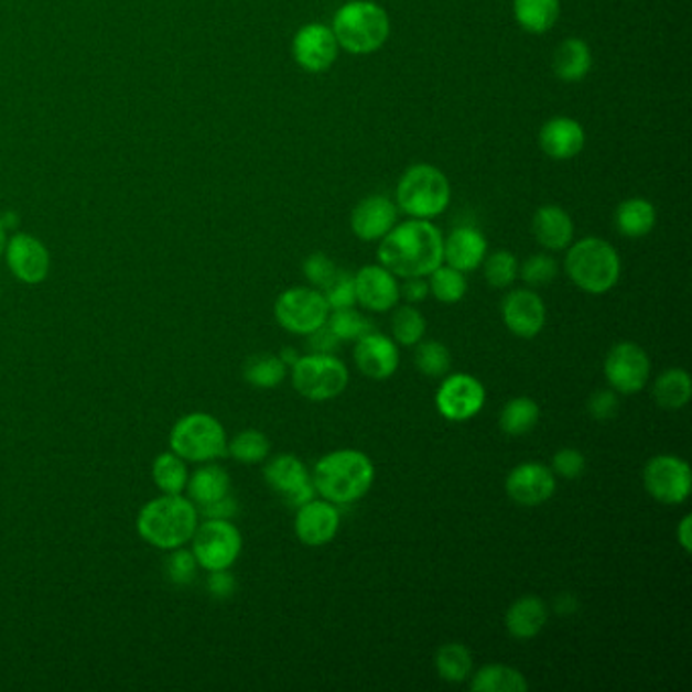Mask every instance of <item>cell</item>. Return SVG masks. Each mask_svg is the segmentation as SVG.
Wrapping results in <instances>:
<instances>
[{"label":"cell","instance_id":"6da1fadb","mask_svg":"<svg viewBox=\"0 0 692 692\" xmlns=\"http://www.w3.org/2000/svg\"><path fill=\"white\" fill-rule=\"evenodd\" d=\"M443 234L429 219H414L394 226L378 248V260L400 279L429 277L443 264Z\"/></svg>","mask_w":692,"mask_h":692},{"label":"cell","instance_id":"7a4b0ae2","mask_svg":"<svg viewBox=\"0 0 692 692\" xmlns=\"http://www.w3.org/2000/svg\"><path fill=\"white\" fill-rule=\"evenodd\" d=\"M197 525V506L181 494H163L144 504L137 516L141 539L161 551H173L192 542Z\"/></svg>","mask_w":692,"mask_h":692},{"label":"cell","instance_id":"3957f363","mask_svg":"<svg viewBox=\"0 0 692 692\" xmlns=\"http://www.w3.org/2000/svg\"><path fill=\"white\" fill-rule=\"evenodd\" d=\"M374 477L376 469L366 453L339 450L315 463L311 482L323 500L334 501L335 506H346L370 491Z\"/></svg>","mask_w":692,"mask_h":692},{"label":"cell","instance_id":"277c9868","mask_svg":"<svg viewBox=\"0 0 692 692\" xmlns=\"http://www.w3.org/2000/svg\"><path fill=\"white\" fill-rule=\"evenodd\" d=\"M564 270L581 291L605 295L619 281L621 260L612 244L602 238H583L566 252Z\"/></svg>","mask_w":692,"mask_h":692},{"label":"cell","instance_id":"5b68a950","mask_svg":"<svg viewBox=\"0 0 692 692\" xmlns=\"http://www.w3.org/2000/svg\"><path fill=\"white\" fill-rule=\"evenodd\" d=\"M335 41L354 55L378 52L390 35V19L382 7L370 0H354L335 13Z\"/></svg>","mask_w":692,"mask_h":692},{"label":"cell","instance_id":"8992f818","mask_svg":"<svg viewBox=\"0 0 692 692\" xmlns=\"http://www.w3.org/2000/svg\"><path fill=\"white\" fill-rule=\"evenodd\" d=\"M397 202L411 218H436L450 206V180L433 165H412L398 181Z\"/></svg>","mask_w":692,"mask_h":692},{"label":"cell","instance_id":"52a82bcc","mask_svg":"<svg viewBox=\"0 0 692 692\" xmlns=\"http://www.w3.org/2000/svg\"><path fill=\"white\" fill-rule=\"evenodd\" d=\"M169 445L183 462L209 463L228 455L226 429L207 412H192L181 417L171 429Z\"/></svg>","mask_w":692,"mask_h":692},{"label":"cell","instance_id":"ba28073f","mask_svg":"<svg viewBox=\"0 0 692 692\" xmlns=\"http://www.w3.org/2000/svg\"><path fill=\"white\" fill-rule=\"evenodd\" d=\"M291 380L301 397L325 402L346 390L349 370L334 354H307L291 366Z\"/></svg>","mask_w":692,"mask_h":692},{"label":"cell","instance_id":"9c48e42d","mask_svg":"<svg viewBox=\"0 0 692 692\" xmlns=\"http://www.w3.org/2000/svg\"><path fill=\"white\" fill-rule=\"evenodd\" d=\"M329 305L320 289L295 286L274 301V317L282 329L291 334L309 335L327 323Z\"/></svg>","mask_w":692,"mask_h":692},{"label":"cell","instance_id":"30bf717a","mask_svg":"<svg viewBox=\"0 0 692 692\" xmlns=\"http://www.w3.org/2000/svg\"><path fill=\"white\" fill-rule=\"evenodd\" d=\"M192 552L197 564L206 571L230 569L242 552V534L230 520H206L204 525H197Z\"/></svg>","mask_w":692,"mask_h":692},{"label":"cell","instance_id":"8fae6325","mask_svg":"<svg viewBox=\"0 0 692 692\" xmlns=\"http://www.w3.org/2000/svg\"><path fill=\"white\" fill-rule=\"evenodd\" d=\"M644 486L660 504H682L691 496V465L677 455H656L644 467Z\"/></svg>","mask_w":692,"mask_h":692},{"label":"cell","instance_id":"7c38bea8","mask_svg":"<svg viewBox=\"0 0 692 692\" xmlns=\"http://www.w3.org/2000/svg\"><path fill=\"white\" fill-rule=\"evenodd\" d=\"M652 364L644 347L634 342H621L609 349L603 374L607 385L619 394H638L648 385Z\"/></svg>","mask_w":692,"mask_h":692},{"label":"cell","instance_id":"4fadbf2b","mask_svg":"<svg viewBox=\"0 0 692 692\" xmlns=\"http://www.w3.org/2000/svg\"><path fill=\"white\" fill-rule=\"evenodd\" d=\"M436 411L453 423L474 419L486 404V388L469 374H453L436 390Z\"/></svg>","mask_w":692,"mask_h":692},{"label":"cell","instance_id":"5bb4252c","mask_svg":"<svg viewBox=\"0 0 692 692\" xmlns=\"http://www.w3.org/2000/svg\"><path fill=\"white\" fill-rule=\"evenodd\" d=\"M4 257L14 279L25 284H39L50 277L52 270L50 250L31 234L19 231L11 240H7Z\"/></svg>","mask_w":692,"mask_h":692},{"label":"cell","instance_id":"9a60e30c","mask_svg":"<svg viewBox=\"0 0 692 692\" xmlns=\"http://www.w3.org/2000/svg\"><path fill=\"white\" fill-rule=\"evenodd\" d=\"M337 52L334 31L320 23L301 26L293 39V57L309 74L327 72L335 64Z\"/></svg>","mask_w":692,"mask_h":692},{"label":"cell","instance_id":"2e32d148","mask_svg":"<svg viewBox=\"0 0 692 692\" xmlns=\"http://www.w3.org/2000/svg\"><path fill=\"white\" fill-rule=\"evenodd\" d=\"M506 491L520 506H540L554 496L556 477L544 463H520L506 477Z\"/></svg>","mask_w":692,"mask_h":692},{"label":"cell","instance_id":"e0dca14e","mask_svg":"<svg viewBox=\"0 0 692 692\" xmlns=\"http://www.w3.org/2000/svg\"><path fill=\"white\" fill-rule=\"evenodd\" d=\"M501 317L506 327L520 339H532L544 329L547 307L539 293L518 289L504 299Z\"/></svg>","mask_w":692,"mask_h":692},{"label":"cell","instance_id":"ac0fdd59","mask_svg":"<svg viewBox=\"0 0 692 692\" xmlns=\"http://www.w3.org/2000/svg\"><path fill=\"white\" fill-rule=\"evenodd\" d=\"M339 522H342V516L334 501H307L301 508H296V539L307 547H323L335 539Z\"/></svg>","mask_w":692,"mask_h":692},{"label":"cell","instance_id":"d6986e66","mask_svg":"<svg viewBox=\"0 0 692 692\" xmlns=\"http://www.w3.org/2000/svg\"><path fill=\"white\" fill-rule=\"evenodd\" d=\"M356 301L374 313H385L397 307L400 299V284L397 277L382 264H370L358 270L354 277Z\"/></svg>","mask_w":692,"mask_h":692},{"label":"cell","instance_id":"ffe728a7","mask_svg":"<svg viewBox=\"0 0 692 692\" xmlns=\"http://www.w3.org/2000/svg\"><path fill=\"white\" fill-rule=\"evenodd\" d=\"M354 361L359 372L372 380H386L394 376L400 364V352L394 339L372 332L356 342Z\"/></svg>","mask_w":692,"mask_h":692},{"label":"cell","instance_id":"44dd1931","mask_svg":"<svg viewBox=\"0 0 692 692\" xmlns=\"http://www.w3.org/2000/svg\"><path fill=\"white\" fill-rule=\"evenodd\" d=\"M398 207L385 197L372 195L361 199L352 212V230L364 242L382 240L397 226Z\"/></svg>","mask_w":692,"mask_h":692},{"label":"cell","instance_id":"7402d4cb","mask_svg":"<svg viewBox=\"0 0 692 692\" xmlns=\"http://www.w3.org/2000/svg\"><path fill=\"white\" fill-rule=\"evenodd\" d=\"M540 149L556 161L577 156L585 147V130L569 116H554L540 129Z\"/></svg>","mask_w":692,"mask_h":692},{"label":"cell","instance_id":"603a6c76","mask_svg":"<svg viewBox=\"0 0 692 692\" xmlns=\"http://www.w3.org/2000/svg\"><path fill=\"white\" fill-rule=\"evenodd\" d=\"M486 255V236L472 226L455 228L450 238L443 240V262L462 272L479 269Z\"/></svg>","mask_w":692,"mask_h":692},{"label":"cell","instance_id":"cb8c5ba5","mask_svg":"<svg viewBox=\"0 0 692 692\" xmlns=\"http://www.w3.org/2000/svg\"><path fill=\"white\" fill-rule=\"evenodd\" d=\"M532 234L547 250H564L573 242L575 226L563 207L544 206L532 218Z\"/></svg>","mask_w":692,"mask_h":692},{"label":"cell","instance_id":"d4e9b609","mask_svg":"<svg viewBox=\"0 0 692 692\" xmlns=\"http://www.w3.org/2000/svg\"><path fill=\"white\" fill-rule=\"evenodd\" d=\"M549 621L547 603L537 595H525L510 605L506 614V628L516 640H532Z\"/></svg>","mask_w":692,"mask_h":692},{"label":"cell","instance_id":"484cf974","mask_svg":"<svg viewBox=\"0 0 692 692\" xmlns=\"http://www.w3.org/2000/svg\"><path fill=\"white\" fill-rule=\"evenodd\" d=\"M230 475L219 467L209 462L207 465H202L195 474L187 479V491H190V500L202 508L207 506L212 501L221 500L230 494Z\"/></svg>","mask_w":692,"mask_h":692},{"label":"cell","instance_id":"4316f807","mask_svg":"<svg viewBox=\"0 0 692 692\" xmlns=\"http://www.w3.org/2000/svg\"><path fill=\"white\" fill-rule=\"evenodd\" d=\"M593 65L590 45L577 37L564 39L552 57V69L563 82H581Z\"/></svg>","mask_w":692,"mask_h":692},{"label":"cell","instance_id":"83f0119b","mask_svg":"<svg viewBox=\"0 0 692 692\" xmlns=\"http://www.w3.org/2000/svg\"><path fill=\"white\" fill-rule=\"evenodd\" d=\"M656 226V207L644 197H631L616 209V228L626 238H644Z\"/></svg>","mask_w":692,"mask_h":692},{"label":"cell","instance_id":"f1b7e54d","mask_svg":"<svg viewBox=\"0 0 692 692\" xmlns=\"http://www.w3.org/2000/svg\"><path fill=\"white\" fill-rule=\"evenodd\" d=\"M264 479L274 491L286 498L311 482V475L295 455H279L264 467Z\"/></svg>","mask_w":692,"mask_h":692},{"label":"cell","instance_id":"f546056e","mask_svg":"<svg viewBox=\"0 0 692 692\" xmlns=\"http://www.w3.org/2000/svg\"><path fill=\"white\" fill-rule=\"evenodd\" d=\"M561 14L559 0H513V17L528 33H547L556 25Z\"/></svg>","mask_w":692,"mask_h":692},{"label":"cell","instance_id":"4dcf8cb0","mask_svg":"<svg viewBox=\"0 0 692 692\" xmlns=\"http://www.w3.org/2000/svg\"><path fill=\"white\" fill-rule=\"evenodd\" d=\"M692 397L691 374L680 368H670L660 374L655 382V398L658 407L667 411H679L689 404Z\"/></svg>","mask_w":692,"mask_h":692},{"label":"cell","instance_id":"1f68e13d","mask_svg":"<svg viewBox=\"0 0 692 692\" xmlns=\"http://www.w3.org/2000/svg\"><path fill=\"white\" fill-rule=\"evenodd\" d=\"M469 689L474 692H526L528 680L516 668L487 664L472 677Z\"/></svg>","mask_w":692,"mask_h":692},{"label":"cell","instance_id":"d6a6232c","mask_svg":"<svg viewBox=\"0 0 692 692\" xmlns=\"http://www.w3.org/2000/svg\"><path fill=\"white\" fill-rule=\"evenodd\" d=\"M540 407L528 397L512 398L501 409L500 429L508 436H525L539 424Z\"/></svg>","mask_w":692,"mask_h":692},{"label":"cell","instance_id":"836d02e7","mask_svg":"<svg viewBox=\"0 0 692 692\" xmlns=\"http://www.w3.org/2000/svg\"><path fill=\"white\" fill-rule=\"evenodd\" d=\"M435 667L439 677L447 682H465L472 677L474 658L472 652L463 644H445L439 648L435 656Z\"/></svg>","mask_w":692,"mask_h":692},{"label":"cell","instance_id":"e575fe53","mask_svg":"<svg viewBox=\"0 0 692 692\" xmlns=\"http://www.w3.org/2000/svg\"><path fill=\"white\" fill-rule=\"evenodd\" d=\"M286 370H289L286 364L279 356L260 354L244 364V378L255 388L270 390L282 385V380L286 378Z\"/></svg>","mask_w":692,"mask_h":692},{"label":"cell","instance_id":"d590c367","mask_svg":"<svg viewBox=\"0 0 692 692\" xmlns=\"http://www.w3.org/2000/svg\"><path fill=\"white\" fill-rule=\"evenodd\" d=\"M154 486L163 494H181L187 486V465L177 453H161L153 462Z\"/></svg>","mask_w":692,"mask_h":692},{"label":"cell","instance_id":"8d00e7d4","mask_svg":"<svg viewBox=\"0 0 692 692\" xmlns=\"http://www.w3.org/2000/svg\"><path fill=\"white\" fill-rule=\"evenodd\" d=\"M429 291L433 293L436 301L453 305L459 303L467 293V281L465 272L453 269L450 264H441L429 274Z\"/></svg>","mask_w":692,"mask_h":692},{"label":"cell","instance_id":"74e56055","mask_svg":"<svg viewBox=\"0 0 692 692\" xmlns=\"http://www.w3.org/2000/svg\"><path fill=\"white\" fill-rule=\"evenodd\" d=\"M327 327L337 335L339 342H358L364 335L376 332L372 321L364 317L354 307L329 311Z\"/></svg>","mask_w":692,"mask_h":692},{"label":"cell","instance_id":"f35d334b","mask_svg":"<svg viewBox=\"0 0 692 692\" xmlns=\"http://www.w3.org/2000/svg\"><path fill=\"white\" fill-rule=\"evenodd\" d=\"M270 441L257 429H246L228 443V455L240 463H260L269 457Z\"/></svg>","mask_w":692,"mask_h":692},{"label":"cell","instance_id":"ab89813d","mask_svg":"<svg viewBox=\"0 0 692 692\" xmlns=\"http://www.w3.org/2000/svg\"><path fill=\"white\" fill-rule=\"evenodd\" d=\"M424 332H426V321H424V315L419 309L404 305L394 313L392 335H394V342L400 346L411 347L421 344Z\"/></svg>","mask_w":692,"mask_h":692},{"label":"cell","instance_id":"60d3db41","mask_svg":"<svg viewBox=\"0 0 692 692\" xmlns=\"http://www.w3.org/2000/svg\"><path fill=\"white\" fill-rule=\"evenodd\" d=\"M484 277H486L487 284L494 286V289H506L510 286L516 277H518V260L513 257L512 252L508 250H498L494 255L484 258Z\"/></svg>","mask_w":692,"mask_h":692},{"label":"cell","instance_id":"b9f144b4","mask_svg":"<svg viewBox=\"0 0 692 692\" xmlns=\"http://www.w3.org/2000/svg\"><path fill=\"white\" fill-rule=\"evenodd\" d=\"M414 364L424 376L439 378V376L450 372V347L443 346L441 342H424L414 352Z\"/></svg>","mask_w":692,"mask_h":692},{"label":"cell","instance_id":"7bdbcfd3","mask_svg":"<svg viewBox=\"0 0 692 692\" xmlns=\"http://www.w3.org/2000/svg\"><path fill=\"white\" fill-rule=\"evenodd\" d=\"M169 552L171 554H169V559L165 561V573H167L169 581L173 585H177V587L192 585L193 579L197 577V569H199L195 554L192 551H187V549H183V547Z\"/></svg>","mask_w":692,"mask_h":692},{"label":"cell","instance_id":"ee69618b","mask_svg":"<svg viewBox=\"0 0 692 692\" xmlns=\"http://www.w3.org/2000/svg\"><path fill=\"white\" fill-rule=\"evenodd\" d=\"M321 293L325 296L327 305L334 311V309H347L354 307L358 301H356V286H354V277L346 272V270L337 269L334 274V279L327 282Z\"/></svg>","mask_w":692,"mask_h":692},{"label":"cell","instance_id":"f6af8a7d","mask_svg":"<svg viewBox=\"0 0 692 692\" xmlns=\"http://www.w3.org/2000/svg\"><path fill=\"white\" fill-rule=\"evenodd\" d=\"M522 281L530 286H544L551 284L556 274H559V264L554 258L549 255H534V257L526 258L522 269L518 270Z\"/></svg>","mask_w":692,"mask_h":692},{"label":"cell","instance_id":"bcb514c9","mask_svg":"<svg viewBox=\"0 0 692 692\" xmlns=\"http://www.w3.org/2000/svg\"><path fill=\"white\" fill-rule=\"evenodd\" d=\"M587 462L585 455L577 450H561L552 457V472L554 475H561L564 479H577L585 472Z\"/></svg>","mask_w":692,"mask_h":692},{"label":"cell","instance_id":"7dc6e473","mask_svg":"<svg viewBox=\"0 0 692 692\" xmlns=\"http://www.w3.org/2000/svg\"><path fill=\"white\" fill-rule=\"evenodd\" d=\"M303 272L307 277V281L311 284H315L317 289H323L327 282L334 279L337 267H335L334 260L329 257H325L323 252H315L303 262Z\"/></svg>","mask_w":692,"mask_h":692},{"label":"cell","instance_id":"c3c4849f","mask_svg":"<svg viewBox=\"0 0 692 692\" xmlns=\"http://www.w3.org/2000/svg\"><path fill=\"white\" fill-rule=\"evenodd\" d=\"M590 414L595 421H609L617 417L619 411V400H617L616 390H599L590 398L587 402Z\"/></svg>","mask_w":692,"mask_h":692},{"label":"cell","instance_id":"681fc988","mask_svg":"<svg viewBox=\"0 0 692 692\" xmlns=\"http://www.w3.org/2000/svg\"><path fill=\"white\" fill-rule=\"evenodd\" d=\"M207 591L214 599H230L236 591V579L230 573V569L221 571H209L207 577Z\"/></svg>","mask_w":692,"mask_h":692},{"label":"cell","instance_id":"f907efd6","mask_svg":"<svg viewBox=\"0 0 692 692\" xmlns=\"http://www.w3.org/2000/svg\"><path fill=\"white\" fill-rule=\"evenodd\" d=\"M197 512H199V516H204L206 520H231L238 513V504L228 494L221 500L212 501L207 506L197 508Z\"/></svg>","mask_w":692,"mask_h":692},{"label":"cell","instance_id":"816d5d0a","mask_svg":"<svg viewBox=\"0 0 692 692\" xmlns=\"http://www.w3.org/2000/svg\"><path fill=\"white\" fill-rule=\"evenodd\" d=\"M339 339L337 335L325 325H321L320 329H315L313 334H309V347L313 349V354H334L335 349L339 347Z\"/></svg>","mask_w":692,"mask_h":692},{"label":"cell","instance_id":"f5cc1de1","mask_svg":"<svg viewBox=\"0 0 692 692\" xmlns=\"http://www.w3.org/2000/svg\"><path fill=\"white\" fill-rule=\"evenodd\" d=\"M400 293L409 303H421L431 291H429V282L424 281V277H412V279H404V284L400 286Z\"/></svg>","mask_w":692,"mask_h":692},{"label":"cell","instance_id":"db71d44e","mask_svg":"<svg viewBox=\"0 0 692 692\" xmlns=\"http://www.w3.org/2000/svg\"><path fill=\"white\" fill-rule=\"evenodd\" d=\"M315 486H313V482H307L305 486L299 487L296 491H293L291 496H286L284 500L289 501L291 506H295V508H301L303 504H307V501L313 500L315 498Z\"/></svg>","mask_w":692,"mask_h":692},{"label":"cell","instance_id":"11a10c76","mask_svg":"<svg viewBox=\"0 0 692 692\" xmlns=\"http://www.w3.org/2000/svg\"><path fill=\"white\" fill-rule=\"evenodd\" d=\"M677 539L679 544L684 549V552H692V518L691 516H684L680 520L679 528H677Z\"/></svg>","mask_w":692,"mask_h":692},{"label":"cell","instance_id":"9f6ffc18","mask_svg":"<svg viewBox=\"0 0 692 692\" xmlns=\"http://www.w3.org/2000/svg\"><path fill=\"white\" fill-rule=\"evenodd\" d=\"M575 609H577V602H575L573 595L564 593V595H561V597L556 599V612H559V614H573Z\"/></svg>","mask_w":692,"mask_h":692},{"label":"cell","instance_id":"6f0895ef","mask_svg":"<svg viewBox=\"0 0 692 692\" xmlns=\"http://www.w3.org/2000/svg\"><path fill=\"white\" fill-rule=\"evenodd\" d=\"M279 358L286 364V368H291L295 364L296 359L301 358V354L296 352L295 347H284Z\"/></svg>","mask_w":692,"mask_h":692},{"label":"cell","instance_id":"680465c9","mask_svg":"<svg viewBox=\"0 0 692 692\" xmlns=\"http://www.w3.org/2000/svg\"><path fill=\"white\" fill-rule=\"evenodd\" d=\"M4 246H7V228H4V224H2V219H0V257H2V252H4Z\"/></svg>","mask_w":692,"mask_h":692}]
</instances>
